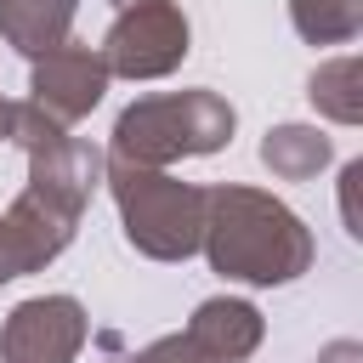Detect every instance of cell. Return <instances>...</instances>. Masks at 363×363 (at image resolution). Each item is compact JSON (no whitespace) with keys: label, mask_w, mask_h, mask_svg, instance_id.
Wrapping results in <instances>:
<instances>
[{"label":"cell","mask_w":363,"mask_h":363,"mask_svg":"<svg viewBox=\"0 0 363 363\" xmlns=\"http://www.w3.org/2000/svg\"><path fill=\"white\" fill-rule=\"evenodd\" d=\"M91 335V318L74 295L17 301L0 323V363H74Z\"/></svg>","instance_id":"5b68a950"},{"label":"cell","mask_w":363,"mask_h":363,"mask_svg":"<svg viewBox=\"0 0 363 363\" xmlns=\"http://www.w3.org/2000/svg\"><path fill=\"white\" fill-rule=\"evenodd\" d=\"M130 363H216L210 352H199L187 335H164V340H153V346H142Z\"/></svg>","instance_id":"7c38bea8"},{"label":"cell","mask_w":363,"mask_h":363,"mask_svg":"<svg viewBox=\"0 0 363 363\" xmlns=\"http://www.w3.org/2000/svg\"><path fill=\"white\" fill-rule=\"evenodd\" d=\"M289 23L306 45H346L363 34V0H289Z\"/></svg>","instance_id":"8fae6325"},{"label":"cell","mask_w":363,"mask_h":363,"mask_svg":"<svg viewBox=\"0 0 363 363\" xmlns=\"http://www.w3.org/2000/svg\"><path fill=\"white\" fill-rule=\"evenodd\" d=\"M6 113H11V102L0 96V142H6Z\"/></svg>","instance_id":"2e32d148"},{"label":"cell","mask_w":363,"mask_h":363,"mask_svg":"<svg viewBox=\"0 0 363 363\" xmlns=\"http://www.w3.org/2000/svg\"><path fill=\"white\" fill-rule=\"evenodd\" d=\"M329 159H335V142L318 125H272L261 136V164L278 182H312Z\"/></svg>","instance_id":"9c48e42d"},{"label":"cell","mask_w":363,"mask_h":363,"mask_svg":"<svg viewBox=\"0 0 363 363\" xmlns=\"http://www.w3.org/2000/svg\"><path fill=\"white\" fill-rule=\"evenodd\" d=\"M318 363H363V346H357V340H329V346L318 352Z\"/></svg>","instance_id":"5bb4252c"},{"label":"cell","mask_w":363,"mask_h":363,"mask_svg":"<svg viewBox=\"0 0 363 363\" xmlns=\"http://www.w3.org/2000/svg\"><path fill=\"white\" fill-rule=\"evenodd\" d=\"M102 91H108V62H102V51L85 45V40H68V45H57V51L34 57V68H28V102H34L45 119H57V125L85 119V113L102 102Z\"/></svg>","instance_id":"8992f818"},{"label":"cell","mask_w":363,"mask_h":363,"mask_svg":"<svg viewBox=\"0 0 363 363\" xmlns=\"http://www.w3.org/2000/svg\"><path fill=\"white\" fill-rule=\"evenodd\" d=\"M113 6H119V11H125V6H136V0H113Z\"/></svg>","instance_id":"e0dca14e"},{"label":"cell","mask_w":363,"mask_h":363,"mask_svg":"<svg viewBox=\"0 0 363 363\" xmlns=\"http://www.w3.org/2000/svg\"><path fill=\"white\" fill-rule=\"evenodd\" d=\"M102 62H108V79H164L187 62L193 51V28H187V11L176 0H136L125 6L108 34H102Z\"/></svg>","instance_id":"277c9868"},{"label":"cell","mask_w":363,"mask_h":363,"mask_svg":"<svg viewBox=\"0 0 363 363\" xmlns=\"http://www.w3.org/2000/svg\"><path fill=\"white\" fill-rule=\"evenodd\" d=\"M199 352H210L216 363H244L261 335H267V318L255 312V301H238V295H210L193 306L187 329H182Z\"/></svg>","instance_id":"52a82bcc"},{"label":"cell","mask_w":363,"mask_h":363,"mask_svg":"<svg viewBox=\"0 0 363 363\" xmlns=\"http://www.w3.org/2000/svg\"><path fill=\"white\" fill-rule=\"evenodd\" d=\"M306 96L323 119L335 125H363V62L357 57H329L312 68L306 79Z\"/></svg>","instance_id":"30bf717a"},{"label":"cell","mask_w":363,"mask_h":363,"mask_svg":"<svg viewBox=\"0 0 363 363\" xmlns=\"http://www.w3.org/2000/svg\"><path fill=\"white\" fill-rule=\"evenodd\" d=\"M357 182H363V159H352V164L340 170V221H346V233H352V238H363V216H357Z\"/></svg>","instance_id":"4fadbf2b"},{"label":"cell","mask_w":363,"mask_h":363,"mask_svg":"<svg viewBox=\"0 0 363 363\" xmlns=\"http://www.w3.org/2000/svg\"><path fill=\"white\" fill-rule=\"evenodd\" d=\"M102 346H108V363H130V357L119 352V340H113V335H102Z\"/></svg>","instance_id":"9a60e30c"},{"label":"cell","mask_w":363,"mask_h":363,"mask_svg":"<svg viewBox=\"0 0 363 363\" xmlns=\"http://www.w3.org/2000/svg\"><path fill=\"white\" fill-rule=\"evenodd\" d=\"M238 130V113L221 91L193 85V91H159V96H136L108 136V159H130L147 170H164L176 159H204L221 153Z\"/></svg>","instance_id":"7a4b0ae2"},{"label":"cell","mask_w":363,"mask_h":363,"mask_svg":"<svg viewBox=\"0 0 363 363\" xmlns=\"http://www.w3.org/2000/svg\"><path fill=\"white\" fill-rule=\"evenodd\" d=\"M74 11L79 0H0V40L34 62L74 40Z\"/></svg>","instance_id":"ba28073f"},{"label":"cell","mask_w":363,"mask_h":363,"mask_svg":"<svg viewBox=\"0 0 363 363\" xmlns=\"http://www.w3.org/2000/svg\"><path fill=\"white\" fill-rule=\"evenodd\" d=\"M199 250L210 255V267L221 278H238V284H255V289L295 284L301 272H312V255H318L306 221L284 199H272L261 187H238V182L204 187Z\"/></svg>","instance_id":"6da1fadb"},{"label":"cell","mask_w":363,"mask_h":363,"mask_svg":"<svg viewBox=\"0 0 363 363\" xmlns=\"http://www.w3.org/2000/svg\"><path fill=\"white\" fill-rule=\"evenodd\" d=\"M102 182L113 193L125 244L136 255H147V261H187V255H199V238H204V187L176 182V176L147 170V164H130V159H108Z\"/></svg>","instance_id":"3957f363"}]
</instances>
